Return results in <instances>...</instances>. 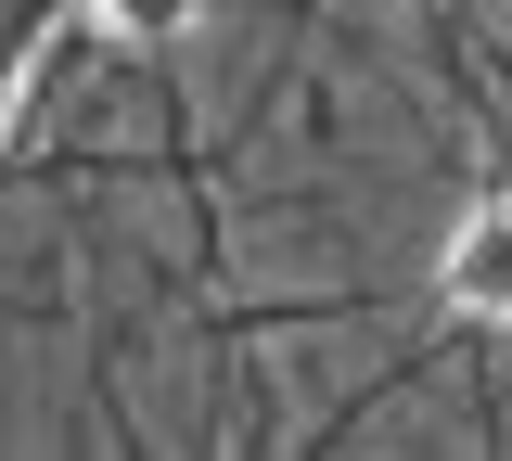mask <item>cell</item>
<instances>
[{
	"instance_id": "1",
	"label": "cell",
	"mask_w": 512,
	"mask_h": 461,
	"mask_svg": "<svg viewBox=\"0 0 512 461\" xmlns=\"http://www.w3.org/2000/svg\"><path fill=\"white\" fill-rule=\"evenodd\" d=\"M448 308L512 321V193H500V205H474V218L448 231Z\"/></svg>"
},
{
	"instance_id": "2",
	"label": "cell",
	"mask_w": 512,
	"mask_h": 461,
	"mask_svg": "<svg viewBox=\"0 0 512 461\" xmlns=\"http://www.w3.org/2000/svg\"><path fill=\"white\" fill-rule=\"evenodd\" d=\"M90 13H103L116 39H180V26L205 13V0H90Z\"/></svg>"
},
{
	"instance_id": "3",
	"label": "cell",
	"mask_w": 512,
	"mask_h": 461,
	"mask_svg": "<svg viewBox=\"0 0 512 461\" xmlns=\"http://www.w3.org/2000/svg\"><path fill=\"white\" fill-rule=\"evenodd\" d=\"M13 77H26V26H0V116H13Z\"/></svg>"
}]
</instances>
